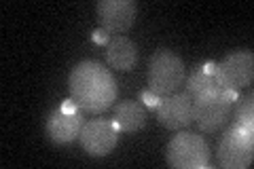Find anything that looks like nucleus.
Listing matches in <instances>:
<instances>
[{
	"label": "nucleus",
	"instance_id": "f257e3e1",
	"mask_svg": "<svg viewBox=\"0 0 254 169\" xmlns=\"http://www.w3.org/2000/svg\"><path fill=\"white\" fill-rule=\"evenodd\" d=\"M68 89L81 112L100 114L117 100V80L100 61H78L70 72Z\"/></svg>",
	"mask_w": 254,
	"mask_h": 169
},
{
	"label": "nucleus",
	"instance_id": "f03ea898",
	"mask_svg": "<svg viewBox=\"0 0 254 169\" xmlns=\"http://www.w3.org/2000/svg\"><path fill=\"white\" fill-rule=\"evenodd\" d=\"M237 98H240V91L225 89L220 85H214L210 89L193 95V123L203 133L218 131L227 123L229 112Z\"/></svg>",
	"mask_w": 254,
	"mask_h": 169
},
{
	"label": "nucleus",
	"instance_id": "7ed1b4c3",
	"mask_svg": "<svg viewBox=\"0 0 254 169\" xmlns=\"http://www.w3.org/2000/svg\"><path fill=\"white\" fill-rule=\"evenodd\" d=\"M187 80V68L185 61L170 49H157L148 57L146 66V85L148 89L157 93L159 98L172 95L185 85Z\"/></svg>",
	"mask_w": 254,
	"mask_h": 169
},
{
	"label": "nucleus",
	"instance_id": "20e7f679",
	"mask_svg": "<svg viewBox=\"0 0 254 169\" xmlns=\"http://www.w3.org/2000/svg\"><path fill=\"white\" fill-rule=\"evenodd\" d=\"M165 159L174 169H205L210 167L212 152L203 135L180 129L165 148Z\"/></svg>",
	"mask_w": 254,
	"mask_h": 169
},
{
	"label": "nucleus",
	"instance_id": "39448f33",
	"mask_svg": "<svg viewBox=\"0 0 254 169\" xmlns=\"http://www.w3.org/2000/svg\"><path fill=\"white\" fill-rule=\"evenodd\" d=\"M252 127L229 125V129L218 142V163L225 169H246L254 159V135Z\"/></svg>",
	"mask_w": 254,
	"mask_h": 169
},
{
	"label": "nucleus",
	"instance_id": "423d86ee",
	"mask_svg": "<svg viewBox=\"0 0 254 169\" xmlns=\"http://www.w3.org/2000/svg\"><path fill=\"white\" fill-rule=\"evenodd\" d=\"M252 78H254V55L250 49H237L225 55L216 63V72H214L216 85L231 91L248 89L252 85Z\"/></svg>",
	"mask_w": 254,
	"mask_h": 169
},
{
	"label": "nucleus",
	"instance_id": "0eeeda50",
	"mask_svg": "<svg viewBox=\"0 0 254 169\" xmlns=\"http://www.w3.org/2000/svg\"><path fill=\"white\" fill-rule=\"evenodd\" d=\"M119 133L121 131L117 129L113 118H91L83 125L81 133H78V144L89 157L100 159L115 150Z\"/></svg>",
	"mask_w": 254,
	"mask_h": 169
},
{
	"label": "nucleus",
	"instance_id": "6e6552de",
	"mask_svg": "<svg viewBox=\"0 0 254 169\" xmlns=\"http://www.w3.org/2000/svg\"><path fill=\"white\" fill-rule=\"evenodd\" d=\"M136 15L138 4L133 0H100L95 4V19L108 34L127 32L136 21Z\"/></svg>",
	"mask_w": 254,
	"mask_h": 169
},
{
	"label": "nucleus",
	"instance_id": "1a4fd4ad",
	"mask_svg": "<svg viewBox=\"0 0 254 169\" xmlns=\"http://www.w3.org/2000/svg\"><path fill=\"white\" fill-rule=\"evenodd\" d=\"M157 118L159 125H163L165 129H187L193 123V95L187 91H176L161 98L157 106Z\"/></svg>",
	"mask_w": 254,
	"mask_h": 169
},
{
	"label": "nucleus",
	"instance_id": "9d476101",
	"mask_svg": "<svg viewBox=\"0 0 254 169\" xmlns=\"http://www.w3.org/2000/svg\"><path fill=\"white\" fill-rule=\"evenodd\" d=\"M85 125L83 114L76 112V114H66L60 108H55L45 120V135L49 138L53 144H72L74 140H78V133H81Z\"/></svg>",
	"mask_w": 254,
	"mask_h": 169
},
{
	"label": "nucleus",
	"instance_id": "9b49d317",
	"mask_svg": "<svg viewBox=\"0 0 254 169\" xmlns=\"http://www.w3.org/2000/svg\"><path fill=\"white\" fill-rule=\"evenodd\" d=\"M138 47L129 36L115 34L110 36L106 45V59L110 63V68L121 70V72H131L138 63Z\"/></svg>",
	"mask_w": 254,
	"mask_h": 169
},
{
	"label": "nucleus",
	"instance_id": "f8f14e48",
	"mask_svg": "<svg viewBox=\"0 0 254 169\" xmlns=\"http://www.w3.org/2000/svg\"><path fill=\"white\" fill-rule=\"evenodd\" d=\"M146 112L142 102H119L113 110V123L121 133H138L146 127Z\"/></svg>",
	"mask_w": 254,
	"mask_h": 169
},
{
	"label": "nucleus",
	"instance_id": "ddd939ff",
	"mask_svg": "<svg viewBox=\"0 0 254 169\" xmlns=\"http://www.w3.org/2000/svg\"><path fill=\"white\" fill-rule=\"evenodd\" d=\"M216 85V80H214V76H208V74H203V72L197 68L193 70V74H190L187 80H185V87H187V93L190 95H197V93H201L205 89H210V87Z\"/></svg>",
	"mask_w": 254,
	"mask_h": 169
},
{
	"label": "nucleus",
	"instance_id": "4468645a",
	"mask_svg": "<svg viewBox=\"0 0 254 169\" xmlns=\"http://www.w3.org/2000/svg\"><path fill=\"white\" fill-rule=\"evenodd\" d=\"M252 102H254L252 95H250L248 100H242V102H240V106H237V110H235V118H233L231 125L252 127V108H254Z\"/></svg>",
	"mask_w": 254,
	"mask_h": 169
},
{
	"label": "nucleus",
	"instance_id": "2eb2a0df",
	"mask_svg": "<svg viewBox=\"0 0 254 169\" xmlns=\"http://www.w3.org/2000/svg\"><path fill=\"white\" fill-rule=\"evenodd\" d=\"M140 102L144 104L146 108H157L159 102H161V98H159L157 93H153L150 89H144V91H140Z\"/></svg>",
	"mask_w": 254,
	"mask_h": 169
},
{
	"label": "nucleus",
	"instance_id": "dca6fc26",
	"mask_svg": "<svg viewBox=\"0 0 254 169\" xmlns=\"http://www.w3.org/2000/svg\"><path fill=\"white\" fill-rule=\"evenodd\" d=\"M91 40L95 45H102V47H106L108 45V40H110V34L106 30H102V28H95L93 32H91Z\"/></svg>",
	"mask_w": 254,
	"mask_h": 169
},
{
	"label": "nucleus",
	"instance_id": "f3484780",
	"mask_svg": "<svg viewBox=\"0 0 254 169\" xmlns=\"http://www.w3.org/2000/svg\"><path fill=\"white\" fill-rule=\"evenodd\" d=\"M60 110L62 112H66V114H76V112H81V108L76 106V102L72 98H68V100H64L60 104Z\"/></svg>",
	"mask_w": 254,
	"mask_h": 169
},
{
	"label": "nucleus",
	"instance_id": "a211bd4d",
	"mask_svg": "<svg viewBox=\"0 0 254 169\" xmlns=\"http://www.w3.org/2000/svg\"><path fill=\"white\" fill-rule=\"evenodd\" d=\"M203 74H208V76H214V72H216V61H205L203 66L199 68Z\"/></svg>",
	"mask_w": 254,
	"mask_h": 169
}]
</instances>
